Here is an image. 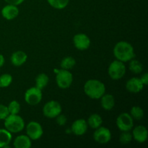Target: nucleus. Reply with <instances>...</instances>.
Segmentation results:
<instances>
[{
    "instance_id": "1",
    "label": "nucleus",
    "mask_w": 148,
    "mask_h": 148,
    "mask_svg": "<svg viewBox=\"0 0 148 148\" xmlns=\"http://www.w3.org/2000/svg\"><path fill=\"white\" fill-rule=\"evenodd\" d=\"M114 54L117 60L127 62L135 56L134 48L127 41H120L116 44L114 49Z\"/></svg>"
},
{
    "instance_id": "2",
    "label": "nucleus",
    "mask_w": 148,
    "mask_h": 148,
    "mask_svg": "<svg viewBox=\"0 0 148 148\" xmlns=\"http://www.w3.org/2000/svg\"><path fill=\"white\" fill-rule=\"evenodd\" d=\"M84 91L89 98L99 99L106 92V87L102 82L97 79H89L84 85Z\"/></svg>"
},
{
    "instance_id": "3",
    "label": "nucleus",
    "mask_w": 148,
    "mask_h": 148,
    "mask_svg": "<svg viewBox=\"0 0 148 148\" xmlns=\"http://www.w3.org/2000/svg\"><path fill=\"white\" fill-rule=\"evenodd\" d=\"M4 127L10 132L18 133L24 129V120L17 114H10L4 119Z\"/></svg>"
},
{
    "instance_id": "4",
    "label": "nucleus",
    "mask_w": 148,
    "mask_h": 148,
    "mask_svg": "<svg viewBox=\"0 0 148 148\" xmlns=\"http://www.w3.org/2000/svg\"><path fill=\"white\" fill-rule=\"evenodd\" d=\"M126 66L124 62L119 60L112 62L108 67V75L110 77L114 80L121 79L125 75Z\"/></svg>"
},
{
    "instance_id": "5",
    "label": "nucleus",
    "mask_w": 148,
    "mask_h": 148,
    "mask_svg": "<svg viewBox=\"0 0 148 148\" xmlns=\"http://www.w3.org/2000/svg\"><path fill=\"white\" fill-rule=\"evenodd\" d=\"M57 85L62 89H66L71 86L73 81V76L69 70L61 69L58 70L56 76Z\"/></svg>"
},
{
    "instance_id": "6",
    "label": "nucleus",
    "mask_w": 148,
    "mask_h": 148,
    "mask_svg": "<svg viewBox=\"0 0 148 148\" xmlns=\"http://www.w3.org/2000/svg\"><path fill=\"white\" fill-rule=\"evenodd\" d=\"M62 106L56 101H50L46 103L43 108V115L47 118H56L62 113Z\"/></svg>"
},
{
    "instance_id": "7",
    "label": "nucleus",
    "mask_w": 148,
    "mask_h": 148,
    "mask_svg": "<svg viewBox=\"0 0 148 148\" xmlns=\"http://www.w3.org/2000/svg\"><path fill=\"white\" fill-rule=\"evenodd\" d=\"M42 100V91L36 87L29 88L25 93V101L29 105L38 104Z\"/></svg>"
},
{
    "instance_id": "8",
    "label": "nucleus",
    "mask_w": 148,
    "mask_h": 148,
    "mask_svg": "<svg viewBox=\"0 0 148 148\" xmlns=\"http://www.w3.org/2000/svg\"><path fill=\"white\" fill-rule=\"evenodd\" d=\"M134 122L130 114L122 113L116 119V126L121 132H128L132 129Z\"/></svg>"
},
{
    "instance_id": "9",
    "label": "nucleus",
    "mask_w": 148,
    "mask_h": 148,
    "mask_svg": "<svg viewBox=\"0 0 148 148\" xmlns=\"http://www.w3.org/2000/svg\"><path fill=\"white\" fill-rule=\"evenodd\" d=\"M26 132L30 140H37L42 137L43 134V128L39 123L30 121L26 127Z\"/></svg>"
},
{
    "instance_id": "10",
    "label": "nucleus",
    "mask_w": 148,
    "mask_h": 148,
    "mask_svg": "<svg viewBox=\"0 0 148 148\" xmlns=\"http://www.w3.org/2000/svg\"><path fill=\"white\" fill-rule=\"evenodd\" d=\"M95 130L93 134V138L95 142L99 144H106L111 140V133L108 128L101 126Z\"/></svg>"
},
{
    "instance_id": "11",
    "label": "nucleus",
    "mask_w": 148,
    "mask_h": 148,
    "mask_svg": "<svg viewBox=\"0 0 148 148\" xmlns=\"http://www.w3.org/2000/svg\"><path fill=\"white\" fill-rule=\"evenodd\" d=\"M75 46L80 51H85L90 46V40L87 35L84 33H78L73 38Z\"/></svg>"
},
{
    "instance_id": "12",
    "label": "nucleus",
    "mask_w": 148,
    "mask_h": 148,
    "mask_svg": "<svg viewBox=\"0 0 148 148\" xmlns=\"http://www.w3.org/2000/svg\"><path fill=\"white\" fill-rule=\"evenodd\" d=\"M88 130V124L85 119H79L75 121L72 124L71 127V131L73 132L75 135L81 136L83 135Z\"/></svg>"
},
{
    "instance_id": "13",
    "label": "nucleus",
    "mask_w": 148,
    "mask_h": 148,
    "mask_svg": "<svg viewBox=\"0 0 148 148\" xmlns=\"http://www.w3.org/2000/svg\"><path fill=\"white\" fill-rule=\"evenodd\" d=\"M144 88V85L140 78L133 77L129 79L126 84V88L127 90L132 93L140 92Z\"/></svg>"
},
{
    "instance_id": "14",
    "label": "nucleus",
    "mask_w": 148,
    "mask_h": 148,
    "mask_svg": "<svg viewBox=\"0 0 148 148\" xmlns=\"http://www.w3.org/2000/svg\"><path fill=\"white\" fill-rule=\"evenodd\" d=\"M132 137L139 143H143L147 140L148 132L145 127L143 125L137 126L132 132Z\"/></svg>"
},
{
    "instance_id": "15",
    "label": "nucleus",
    "mask_w": 148,
    "mask_h": 148,
    "mask_svg": "<svg viewBox=\"0 0 148 148\" xmlns=\"http://www.w3.org/2000/svg\"><path fill=\"white\" fill-rule=\"evenodd\" d=\"M19 10L17 6L12 4H7L1 10V15L6 20H11L17 17Z\"/></svg>"
},
{
    "instance_id": "16",
    "label": "nucleus",
    "mask_w": 148,
    "mask_h": 148,
    "mask_svg": "<svg viewBox=\"0 0 148 148\" xmlns=\"http://www.w3.org/2000/svg\"><path fill=\"white\" fill-rule=\"evenodd\" d=\"M27 56L24 51H17L14 52L11 56V62L14 66H20L25 63L27 61Z\"/></svg>"
},
{
    "instance_id": "17",
    "label": "nucleus",
    "mask_w": 148,
    "mask_h": 148,
    "mask_svg": "<svg viewBox=\"0 0 148 148\" xmlns=\"http://www.w3.org/2000/svg\"><path fill=\"white\" fill-rule=\"evenodd\" d=\"M13 145L15 148H30L31 140L27 135H20L15 138Z\"/></svg>"
},
{
    "instance_id": "18",
    "label": "nucleus",
    "mask_w": 148,
    "mask_h": 148,
    "mask_svg": "<svg viewBox=\"0 0 148 148\" xmlns=\"http://www.w3.org/2000/svg\"><path fill=\"white\" fill-rule=\"evenodd\" d=\"M101 104L103 109L110 111L115 105V99L111 94H103L101 97Z\"/></svg>"
},
{
    "instance_id": "19",
    "label": "nucleus",
    "mask_w": 148,
    "mask_h": 148,
    "mask_svg": "<svg viewBox=\"0 0 148 148\" xmlns=\"http://www.w3.org/2000/svg\"><path fill=\"white\" fill-rule=\"evenodd\" d=\"M11 140V132H10L6 129H0V148L7 147Z\"/></svg>"
},
{
    "instance_id": "20",
    "label": "nucleus",
    "mask_w": 148,
    "mask_h": 148,
    "mask_svg": "<svg viewBox=\"0 0 148 148\" xmlns=\"http://www.w3.org/2000/svg\"><path fill=\"white\" fill-rule=\"evenodd\" d=\"M102 123V117L98 114H93L90 115L88 120V124L92 129H97L100 127Z\"/></svg>"
},
{
    "instance_id": "21",
    "label": "nucleus",
    "mask_w": 148,
    "mask_h": 148,
    "mask_svg": "<svg viewBox=\"0 0 148 148\" xmlns=\"http://www.w3.org/2000/svg\"><path fill=\"white\" fill-rule=\"evenodd\" d=\"M49 81V78L46 74L40 73L36 78V87L42 90L46 87Z\"/></svg>"
},
{
    "instance_id": "22",
    "label": "nucleus",
    "mask_w": 148,
    "mask_h": 148,
    "mask_svg": "<svg viewBox=\"0 0 148 148\" xmlns=\"http://www.w3.org/2000/svg\"><path fill=\"white\" fill-rule=\"evenodd\" d=\"M76 62L75 59L72 56H66L62 60L60 64V66L62 69H66V70H69L72 69L75 66Z\"/></svg>"
},
{
    "instance_id": "23",
    "label": "nucleus",
    "mask_w": 148,
    "mask_h": 148,
    "mask_svg": "<svg viewBox=\"0 0 148 148\" xmlns=\"http://www.w3.org/2000/svg\"><path fill=\"white\" fill-rule=\"evenodd\" d=\"M47 1L53 8L62 10L68 5L69 0H47Z\"/></svg>"
},
{
    "instance_id": "24",
    "label": "nucleus",
    "mask_w": 148,
    "mask_h": 148,
    "mask_svg": "<svg viewBox=\"0 0 148 148\" xmlns=\"http://www.w3.org/2000/svg\"><path fill=\"white\" fill-rule=\"evenodd\" d=\"M130 69L131 72L134 74H140L143 72V64L138 60H130Z\"/></svg>"
},
{
    "instance_id": "25",
    "label": "nucleus",
    "mask_w": 148,
    "mask_h": 148,
    "mask_svg": "<svg viewBox=\"0 0 148 148\" xmlns=\"http://www.w3.org/2000/svg\"><path fill=\"white\" fill-rule=\"evenodd\" d=\"M131 116L135 120H140L144 116V111L140 106H133L131 109Z\"/></svg>"
},
{
    "instance_id": "26",
    "label": "nucleus",
    "mask_w": 148,
    "mask_h": 148,
    "mask_svg": "<svg viewBox=\"0 0 148 148\" xmlns=\"http://www.w3.org/2000/svg\"><path fill=\"white\" fill-rule=\"evenodd\" d=\"M12 82V77L10 74H4L0 76V88H7Z\"/></svg>"
},
{
    "instance_id": "27",
    "label": "nucleus",
    "mask_w": 148,
    "mask_h": 148,
    "mask_svg": "<svg viewBox=\"0 0 148 148\" xmlns=\"http://www.w3.org/2000/svg\"><path fill=\"white\" fill-rule=\"evenodd\" d=\"M10 114H17L20 111V104L17 101H12L7 106Z\"/></svg>"
},
{
    "instance_id": "28",
    "label": "nucleus",
    "mask_w": 148,
    "mask_h": 148,
    "mask_svg": "<svg viewBox=\"0 0 148 148\" xmlns=\"http://www.w3.org/2000/svg\"><path fill=\"white\" fill-rule=\"evenodd\" d=\"M132 140V134H130L128 132H122L121 134L120 135V143L123 145L129 144Z\"/></svg>"
},
{
    "instance_id": "29",
    "label": "nucleus",
    "mask_w": 148,
    "mask_h": 148,
    "mask_svg": "<svg viewBox=\"0 0 148 148\" xmlns=\"http://www.w3.org/2000/svg\"><path fill=\"white\" fill-rule=\"evenodd\" d=\"M9 115L10 113L7 106L0 104V120H4Z\"/></svg>"
},
{
    "instance_id": "30",
    "label": "nucleus",
    "mask_w": 148,
    "mask_h": 148,
    "mask_svg": "<svg viewBox=\"0 0 148 148\" xmlns=\"http://www.w3.org/2000/svg\"><path fill=\"white\" fill-rule=\"evenodd\" d=\"M56 118V123H57L59 126L65 125L66 121H67V119H66V116L62 114V113H61L60 114H59Z\"/></svg>"
},
{
    "instance_id": "31",
    "label": "nucleus",
    "mask_w": 148,
    "mask_h": 148,
    "mask_svg": "<svg viewBox=\"0 0 148 148\" xmlns=\"http://www.w3.org/2000/svg\"><path fill=\"white\" fill-rule=\"evenodd\" d=\"M8 4H12V5H20L25 0H4Z\"/></svg>"
},
{
    "instance_id": "32",
    "label": "nucleus",
    "mask_w": 148,
    "mask_h": 148,
    "mask_svg": "<svg viewBox=\"0 0 148 148\" xmlns=\"http://www.w3.org/2000/svg\"><path fill=\"white\" fill-rule=\"evenodd\" d=\"M140 80L144 85H147L148 84V73H145L140 78Z\"/></svg>"
},
{
    "instance_id": "33",
    "label": "nucleus",
    "mask_w": 148,
    "mask_h": 148,
    "mask_svg": "<svg viewBox=\"0 0 148 148\" xmlns=\"http://www.w3.org/2000/svg\"><path fill=\"white\" fill-rule=\"evenodd\" d=\"M4 62H5V60H4V56L0 53V68H1L3 65H4Z\"/></svg>"
}]
</instances>
